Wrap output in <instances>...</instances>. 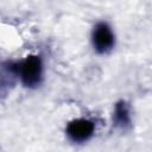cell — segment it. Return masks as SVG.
Listing matches in <instances>:
<instances>
[{"instance_id": "cell-1", "label": "cell", "mask_w": 152, "mask_h": 152, "mask_svg": "<svg viewBox=\"0 0 152 152\" xmlns=\"http://www.w3.org/2000/svg\"><path fill=\"white\" fill-rule=\"evenodd\" d=\"M23 82L27 87H34L42 78V62L37 56H28L20 65Z\"/></svg>"}, {"instance_id": "cell-3", "label": "cell", "mask_w": 152, "mask_h": 152, "mask_svg": "<svg viewBox=\"0 0 152 152\" xmlns=\"http://www.w3.org/2000/svg\"><path fill=\"white\" fill-rule=\"evenodd\" d=\"M93 40H94V46L99 52H106L113 46L114 36L107 24L100 23L94 30Z\"/></svg>"}, {"instance_id": "cell-2", "label": "cell", "mask_w": 152, "mask_h": 152, "mask_svg": "<svg viewBox=\"0 0 152 152\" xmlns=\"http://www.w3.org/2000/svg\"><path fill=\"white\" fill-rule=\"evenodd\" d=\"M94 124L86 119H78L71 121L66 127L68 135L75 141H84L89 139L94 133Z\"/></svg>"}, {"instance_id": "cell-4", "label": "cell", "mask_w": 152, "mask_h": 152, "mask_svg": "<svg viewBox=\"0 0 152 152\" xmlns=\"http://www.w3.org/2000/svg\"><path fill=\"white\" fill-rule=\"evenodd\" d=\"M115 118L119 124H126L128 122V112L125 106V103H119L116 106V112H115Z\"/></svg>"}]
</instances>
